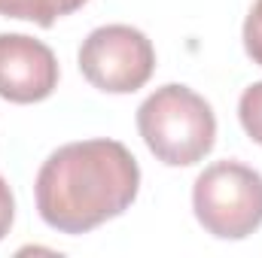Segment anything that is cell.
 Here are the masks:
<instances>
[{"label":"cell","mask_w":262,"mask_h":258,"mask_svg":"<svg viewBox=\"0 0 262 258\" xmlns=\"http://www.w3.org/2000/svg\"><path fill=\"white\" fill-rule=\"evenodd\" d=\"M140 192L137 158L119 140H79L55 149L34 183L40 219L61 234H89L122 216Z\"/></svg>","instance_id":"1"},{"label":"cell","mask_w":262,"mask_h":258,"mask_svg":"<svg viewBox=\"0 0 262 258\" xmlns=\"http://www.w3.org/2000/svg\"><path fill=\"white\" fill-rule=\"evenodd\" d=\"M137 131L162 164L192 167L216 143V116L189 85L168 82L137 107Z\"/></svg>","instance_id":"2"},{"label":"cell","mask_w":262,"mask_h":258,"mask_svg":"<svg viewBox=\"0 0 262 258\" xmlns=\"http://www.w3.org/2000/svg\"><path fill=\"white\" fill-rule=\"evenodd\" d=\"M198 225L216 240H244L262 225V173L241 161L204 167L192 186Z\"/></svg>","instance_id":"3"},{"label":"cell","mask_w":262,"mask_h":258,"mask_svg":"<svg viewBox=\"0 0 262 258\" xmlns=\"http://www.w3.org/2000/svg\"><path fill=\"white\" fill-rule=\"evenodd\" d=\"M79 73L104 94H131L156 73V49L149 37L131 24L95 28L79 46Z\"/></svg>","instance_id":"4"},{"label":"cell","mask_w":262,"mask_h":258,"mask_svg":"<svg viewBox=\"0 0 262 258\" xmlns=\"http://www.w3.org/2000/svg\"><path fill=\"white\" fill-rule=\"evenodd\" d=\"M58 88L55 52L28 34H0V97L9 104H40Z\"/></svg>","instance_id":"5"},{"label":"cell","mask_w":262,"mask_h":258,"mask_svg":"<svg viewBox=\"0 0 262 258\" xmlns=\"http://www.w3.org/2000/svg\"><path fill=\"white\" fill-rule=\"evenodd\" d=\"M89 0H0V15L34 21L40 28H52L58 18L82 9Z\"/></svg>","instance_id":"6"},{"label":"cell","mask_w":262,"mask_h":258,"mask_svg":"<svg viewBox=\"0 0 262 258\" xmlns=\"http://www.w3.org/2000/svg\"><path fill=\"white\" fill-rule=\"evenodd\" d=\"M238 119H241L244 134L262 146V82H253L244 88L238 100Z\"/></svg>","instance_id":"7"},{"label":"cell","mask_w":262,"mask_h":258,"mask_svg":"<svg viewBox=\"0 0 262 258\" xmlns=\"http://www.w3.org/2000/svg\"><path fill=\"white\" fill-rule=\"evenodd\" d=\"M244 52L253 64L262 67V0L253 3V9L244 21Z\"/></svg>","instance_id":"8"},{"label":"cell","mask_w":262,"mask_h":258,"mask_svg":"<svg viewBox=\"0 0 262 258\" xmlns=\"http://www.w3.org/2000/svg\"><path fill=\"white\" fill-rule=\"evenodd\" d=\"M12 219H15V197H12L9 183L0 176V240L9 234V228H12Z\"/></svg>","instance_id":"9"}]
</instances>
